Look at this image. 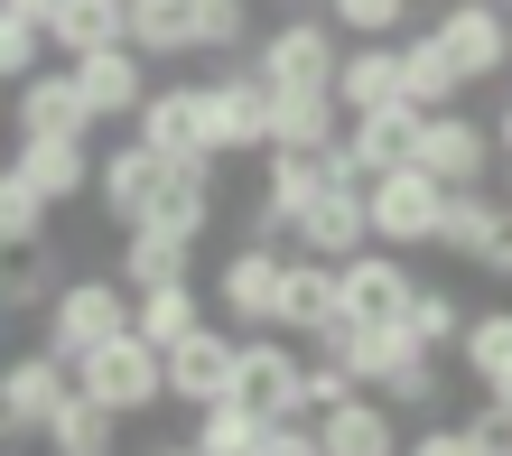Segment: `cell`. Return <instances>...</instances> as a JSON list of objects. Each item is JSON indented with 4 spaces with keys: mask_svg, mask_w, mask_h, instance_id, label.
Segmentation results:
<instances>
[{
    "mask_svg": "<svg viewBox=\"0 0 512 456\" xmlns=\"http://www.w3.org/2000/svg\"><path fill=\"white\" fill-rule=\"evenodd\" d=\"M485 270H494V280H512V224H503V242L485 252Z\"/></svg>",
    "mask_w": 512,
    "mask_h": 456,
    "instance_id": "cell-46",
    "label": "cell"
},
{
    "mask_svg": "<svg viewBox=\"0 0 512 456\" xmlns=\"http://www.w3.org/2000/svg\"><path fill=\"white\" fill-rule=\"evenodd\" d=\"M401 326H410V336H419V345L438 354V345H457V336H466V308H457V298H447V289H410Z\"/></svg>",
    "mask_w": 512,
    "mask_h": 456,
    "instance_id": "cell-37",
    "label": "cell"
},
{
    "mask_svg": "<svg viewBox=\"0 0 512 456\" xmlns=\"http://www.w3.org/2000/svg\"><path fill=\"white\" fill-rule=\"evenodd\" d=\"M66 391H75V373H66L47 345L10 354V363H0V438H47V419H56Z\"/></svg>",
    "mask_w": 512,
    "mask_h": 456,
    "instance_id": "cell-8",
    "label": "cell"
},
{
    "mask_svg": "<svg viewBox=\"0 0 512 456\" xmlns=\"http://www.w3.org/2000/svg\"><path fill=\"white\" fill-rule=\"evenodd\" d=\"M131 326V289L122 280H103V270H84V280H66L38 308V345L56 354V363H75V354H94L103 336H122Z\"/></svg>",
    "mask_w": 512,
    "mask_h": 456,
    "instance_id": "cell-3",
    "label": "cell"
},
{
    "mask_svg": "<svg viewBox=\"0 0 512 456\" xmlns=\"http://www.w3.org/2000/svg\"><path fill=\"white\" fill-rule=\"evenodd\" d=\"M345 317V289H336V261H308V252H289L280 270V336H326V326Z\"/></svg>",
    "mask_w": 512,
    "mask_h": 456,
    "instance_id": "cell-18",
    "label": "cell"
},
{
    "mask_svg": "<svg viewBox=\"0 0 512 456\" xmlns=\"http://www.w3.org/2000/svg\"><path fill=\"white\" fill-rule=\"evenodd\" d=\"M159 177H168V159H159V149H149V140L131 131L122 149H103V159H94V196H103V215L131 233V224L149 215V196H159Z\"/></svg>",
    "mask_w": 512,
    "mask_h": 456,
    "instance_id": "cell-17",
    "label": "cell"
},
{
    "mask_svg": "<svg viewBox=\"0 0 512 456\" xmlns=\"http://www.w3.org/2000/svg\"><path fill=\"white\" fill-rule=\"evenodd\" d=\"M56 56H94V47H131V0H56L47 28Z\"/></svg>",
    "mask_w": 512,
    "mask_h": 456,
    "instance_id": "cell-27",
    "label": "cell"
},
{
    "mask_svg": "<svg viewBox=\"0 0 512 456\" xmlns=\"http://www.w3.org/2000/svg\"><path fill=\"white\" fill-rule=\"evenodd\" d=\"M131 131L159 149V159H224L215 149V112H205V84H159Z\"/></svg>",
    "mask_w": 512,
    "mask_h": 456,
    "instance_id": "cell-10",
    "label": "cell"
},
{
    "mask_svg": "<svg viewBox=\"0 0 512 456\" xmlns=\"http://www.w3.org/2000/svg\"><path fill=\"white\" fill-rule=\"evenodd\" d=\"M205 215H215V159H168V177H159V196H149L140 224L205 242Z\"/></svg>",
    "mask_w": 512,
    "mask_h": 456,
    "instance_id": "cell-21",
    "label": "cell"
},
{
    "mask_svg": "<svg viewBox=\"0 0 512 456\" xmlns=\"http://www.w3.org/2000/svg\"><path fill=\"white\" fill-rule=\"evenodd\" d=\"M131 47L159 56H196V0H131Z\"/></svg>",
    "mask_w": 512,
    "mask_h": 456,
    "instance_id": "cell-31",
    "label": "cell"
},
{
    "mask_svg": "<svg viewBox=\"0 0 512 456\" xmlns=\"http://www.w3.org/2000/svg\"><path fill=\"white\" fill-rule=\"evenodd\" d=\"M38 66H47V28L19 19V10H0V84H28Z\"/></svg>",
    "mask_w": 512,
    "mask_h": 456,
    "instance_id": "cell-38",
    "label": "cell"
},
{
    "mask_svg": "<svg viewBox=\"0 0 512 456\" xmlns=\"http://www.w3.org/2000/svg\"><path fill=\"white\" fill-rule=\"evenodd\" d=\"M298 382H308V354H298L280 326H252V336H243V363H233V401H252L261 419H308Z\"/></svg>",
    "mask_w": 512,
    "mask_h": 456,
    "instance_id": "cell-7",
    "label": "cell"
},
{
    "mask_svg": "<svg viewBox=\"0 0 512 456\" xmlns=\"http://www.w3.org/2000/svg\"><path fill=\"white\" fill-rule=\"evenodd\" d=\"M280 270H289V252H270V242L224 252V270H215V308H224L233 326H280Z\"/></svg>",
    "mask_w": 512,
    "mask_h": 456,
    "instance_id": "cell-12",
    "label": "cell"
},
{
    "mask_svg": "<svg viewBox=\"0 0 512 456\" xmlns=\"http://www.w3.org/2000/svg\"><path fill=\"white\" fill-rule=\"evenodd\" d=\"M364 205H373V242H382V252H429V242H438V215H447V187L410 159V168L373 177Z\"/></svg>",
    "mask_w": 512,
    "mask_h": 456,
    "instance_id": "cell-5",
    "label": "cell"
},
{
    "mask_svg": "<svg viewBox=\"0 0 512 456\" xmlns=\"http://www.w3.org/2000/svg\"><path fill=\"white\" fill-rule=\"evenodd\" d=\"M317 447L326 456H401V410L382 401V391H354L317 419Z\"/></svg>",
    "mask_w": 512,
    "mask_h": 456,
    "instance_id": "cell-20",
    "label": "cell"
},
{
    "mask_svg": "<svg viewBox=\"0 0 512 456\" xmlns=\"http://www.w3.org/2000/svg\"><path fill=\"white\" fill-rule=\"evenodd\" d=\"M512 224V205L485 196V187H447V215H438V252H457V261H485L494 242Z\"/></svg>",
    "mask_w": 512,
    "mask_h": 456,
    "instance_id": "cell-25",
    "label": "cell"
},
{
    "mask_svg": "<svg viewBox=\"0 0 512 456\" xmlns=\"http://www.w3.org/2000/svg\"><path fill=\"white\" fill-rule=\"evenodd\" d=\"M494 159H503V149H494V131H485V121H466L457 103H447V112H429V131H419V168H429L438 187H485V177H494Z\"/></svg>",
    "mask_w": 512,
    "mask_h": 456,
    "instance_id": "cell-11",
    "label": "cell"
},
{
    "mask_svg": "<svg viewBox=\"0 0 512 456\" xmlns=\"http://www.w3.org/2000/svg\"><path fill=\"white\" fill-rule=\"evenodd\" d=\"M205 112H215V149H270V84L261 66H233L205 84Z\"/></svg>",
    "mask_w": 512,
    "mask_h": 456,
    "instance_id": "cell-19",
    "label": "cell"
},
{
    "mask_svg": "<svg viewBox=\"0 0 512 456\" xmlns=\"http://www.w3.org/2000/svg\"><path fill=\"white\" fill-rule=\"evenodd\" d=\"M0 10H19V19H38V28H56V0H0Z\"/></svg>",
    "mask_w": 512,
    "mask_h": 456,
    "instance_id": "cell-45",
    "label": "cell"
},
{
    "mask_svg": "<svg viewBox=\"0 0 512 456\" xmlns=\"http://www.w3.org/2000/svg\"><path fill=\"white\" fill-rule=\"evenodd\" d=\"M149 456H205V447H196V438H177V447H149Z\"/></svg>",
    "mask_w": 512,
    "mask_h": 456,
    "instance_id": "cell-48",
    "label": "cell"
},
{
    "mask_svg": "<svg viewBox=\"0 0 512 456\" xmlns=\"http://www.w3.org/2000/svg\"><path fill=\"white\" fill-rule=\"evenodd\" d=\"M401 94H410L419 112H447V103L466 94V84H457V66H447V47H438V38H410V47H401Z\"/></svg>",
    "mask_w": 512,
    "mask_h": 456,
    "instance_id": "cell-33",
    "label": "cell"
},
{
    "mask_svg": "<svg viewBox=\"0 0 512 456\" xmlns=\"http://www.w3.org/2000/svg\"><path fill=\"white\" fill-rule=\"evenodd\" d=\"M326 19H336L345 38H391V28L410 19V0H326Z\"/></svg>",
    "mask_w": 512,
    "mask_h": 456,
    "instance_id": "cell-40",
    "label": "cell"
},
{
    "mask_svg": "<svg viewBox=\"0 0 512 456\" xmlns=\"http://www.w3.org/2000/svg\"><path fill=\"white\" fill-rule=\"evenodd\" d=\"M47 224H56V205L28 187L19 168H0V252H28V242H47Z\"/></svg>",
    "mask_w": 512,
    "mask_h": 456,
    "instance_id": "cell-34",
    "label": "cell"
},
{
    "mask_svg": "<svg viewBox=\"0 0 512 456\" xmlns=\"http://www.w3.org/2000/svg\"><path fill=\"white\" fill-rule=\"evenodd\" d=\"M10 131L19 140H84L94 131V103L75 94V75H28V84H10Z\"/></svg>",
    "mask_w": 512,
    "mask_h": 456,
    "instance_id": "cell-15",
    "label": "cell"
},
{
    "mask_svg": "<svg viewBox=\"0 0 512 456\" xmlns=\"http://www.w3.org/2000/svg\"><path fill=\"white\" fill-rule=\"evenodd\" d=\"M112 429H122V419H112L103 401L66 391V401H56V419H47V447H56V456H112Z\"/></svg>",
    "mask_w": 512,
    "mask_h": 456,
    "instance_id": "cell-32",
    "label": "cell"
},
{
    "mask_svg": "<svg viewBox=\"0 0 512 456\" xmlns=\"http://www.w3.org/2000/svg\"><path fill=\"white\" fill-rule=\"evenodd\" d=\"M457 354H466L475 391H485V401H503V410H512V308H485V317H466Z\"/></svg>",
    "mask_w": 512,
    "mask_h": 456,
    "instance_id": "cell-29",
    "label": "cell"
},
{
    "mask_svg": "<svg viewBox=\"0 0 512 456\" xmlns=\"http://www.w3.org/2000/svg\"><path fill=\"white\" fill-rule=\"evenodd\" d=\"M401 456H466V419L447 429V419H429L419 438H401Z\"/></svg>",
    "mask_w": 512,
    "mask_h": 456,
    "instance_id": "cell-44",
    "label": "cell"
},
{
    "mask_svg": "<svg viewBox=\"0 0 512 456\" xmlns=\"http://www.w3.org/2000/svg\"><path fill=\"white\" fill-rule=\"evenodd\" d=\"M66 289L47 261V242H28V252H0V308H47V298Z\"/></svg>",
    "mask_w": 512,
    "mask_h": 456,
    "instance_id": "cell-36",
    "label": "cell"
},
{
    "mask_svg": "<svg viewBox=\"0 0 512 456\" xmlns=\"http://www.w3.org/2000/svg\"><path fill=\"white\" fill-rule=\"evenodd\" d=\"M326 187V149H261V205L298 233V215H308V196Z\"/></svg>",
    "mask_w": 512,
    "mask_h": 456,
    "instance_id": "cell-28",
    "label": "cell"
},
{
    "mask_svg": "<svg viewBox=\"0 0 512 456\" xmlns=\"http://www.w3.org/2000/svg\"><path fill=\"white\" fill-rule=\"evenodd\" d=\"M429 38L447 47L457 84H494V75L512 66V19H503V0H447V10L429 19Z\"/></svg>",
    "mask_w": 512,
    "mask_h": 456,
    "instance_id": "cell-6",
    "label": "cell"
},
{
    "mask_svg": "<svg viewBox=\"0 0 512 456\" xmlns=\"http://www.w3.org/2000/svg\"><path fill=\"white\" fill-rule=\"evenodd\" d=\"M205 326V289L196 280H168V289H131V336H149V345H187Z\"/></svg>",
    "mask_w": 512,
    "mask_h": 456,
    "instance_id": "cell-26",
    "label": "cell"
},
{
    "mask_svg": "<svg viewBox=\"0 0 512 456\" xmlns=\"http://www.w3.org/2000/svg\"><path fill=\"white\" fill-rule=\"evenodd\" d=\"M494 149H503V159H512V103H503V121H494Z\"/></svg>",
    "mask_w": 512,
    "mask_h": 456,
    "instance_id": "cell-47",
    "label": "cell"
},
{
    "mask_svg": "<svg viewBox=\"0 0 512 456\" xmlns=\"http://www.w3.org/2000/svg\"><path fill=\"white\" fill-rule=\"evenodd\" d=\"M243 28H252V0H196V47H243Z\"/></svg>",
    "mask_w": 512,
    "mask_h": 456,
    "instance_id": "cell-41",
    "label": "cell"
},
{
    "mask_svg": "<svg viewBox=\"0 0 512 456\" xmlns=\"http://www.w3.org/2000/svg\"><path fill=\"white\" fill-rule=\"evenodd\" d=\"M252 456H326V447H317V419H270Z\"/></svg>",
    "mask_w": 512,
    "mask_h": 456,
    "instance_id": "cell-43",
    "label": "cell"
},
{
    "mask_svg": "<svg viewBox=\"0 0 512 456\" xmlns=\"http://www.w3.org/2000/svg\"><path fill=\"white\" fill-rule=\"evenodd\" d=\"M122 289H168V280H196V242L187 233H159V224H131L122 233Z\"/></svg>",
    "mask_w": 512,
    "mask_h": 456,
    "instance_id": "cell-24",
    "label": "cell"
},
{
    "mask_svg": "<svg viewBox=\"0 0 512 456\" xmlns=\"http://www.w3.org/2000/svg\"><path fill=\"white\" fill-rule=\"evenodd\" d=\"M419 131H429V112H419V103L354 112V121H345V140L326 149V177H336V187H373V177H391V168H410V159H419Z\"/></svg>",
    "mask_w": 512,
    "mask_h": 456,
    "instance_id": "cell-2",
    "label": "cell"
},
{
    "mask_svg": "<svg viewBox=\"0 0 512 456\" xmlns=\"http://www.w3.org/2000/svg\"><path fill=\"white\" fill-rule=\"evenodd\" d=\"M289 252H308V261H354V252H373V205H364V187H326L308 196V215H298V233H289Z\"/></svg>",
    "mask_w": 512,
    "mask_h": 456,
    "instance_id": "cell-9",
    "label": "cell"
},
{
    "mask_svg": "<svg viewBox=\"0 0 512 456\" xmlns=\"http://www.w3.org/2000/svg\"><path fill=\"white\" fill-rule=\"evenodd\" d=\"M466 456H512V410L503 401H485V410L466 419Z\"/></svg>",
    "mask_w": 512,
    "mask_h": 456,
    "instance_id": "cell-42",
    "label": "cell"
},
{
    "mask_svg": "<svg viewBox=\"0 0 512 456\" xmlns=\"http://www.w3.org/2000/svg\"><path fill=\"white\" fill-rule=\"evenodd\" d=\"M66 373H75L84 401H103L112 419H140V410L168 401V354L149 345V336H131V326H122V336H103L94 354H75Z\"/></svg>",
    "mask_w": 512,
    "mask_h": 456,
    "instance_id": "cell-1",
    "label": "cell"
},
{
    "mask_svg": "<svg viewBox=\"0 0 512 456\" xmlns=\"http://www.w3.org/2000/svg\"><path fill=\"white\" fill-rule=\"evenodd\" d=\"M233 363H243V336H224V326H196L187 345H168V401H233Z\"/></svg>",
    "mask_w": 512,
    "mask_h": 456,
    "instance_id": "cell-14",
    "label": "cell"
},
{
    "mask_svg": "<svg viewBox=\"0 0 512 456\" xmlns=\"http://www.w3.org/2000/svg\"><path fill=\"white\" fill-rule=\"evenodd\" d=\"M75 94L94 103V121H140L149 103V56L140 47H94V56H66Z\"/></svg>",
    "mask_w": 512,
    "mask_h": 456,
    "instance_id": "cell-13",
    "label": "cell"
},
{
    "mask_svg": "<svg viewBox=\"0 0 512 456\" xmlns=\"http://www.w3.org/2000/svg\"><path fill=\"white\" fill-rule=\"evenodd\" d=\"M345 103L336 94H270V149H336Z\"/></svg>",
    "mask_w": 512,
    "mask_h": 456,
    "instance_id": "cell-30",
    "label": "cell"
},
{
    "mask_svg": "<svg viewBox=\"0 0 512 456\" xmlns=\"http://www.w3.org/2000/svg\"><path fill=\"white\" fill-rule=\"evenodd\" d=\"M503 205H512V159H503Z\"/></svg>",
    "mask_w": 512,
    "mask_h": 456,
    "instance_id": "cell-49",
    "label": "cell"
},
{
    "mask_svg": "<svg viewBox=\"0 0 512 456\" xmlns=\"http://www.w3.org/2000/svg\"><path fill=\"white\" fill-rule=\"evenodd\" d=\"M354 363H336V354H308V382H298V401H308V419H326L336 401H354Z\"/></svg>",
    "mask_w": 512,
    "mask_h": 456,
    "instance_id": "cell-39",
    "label": "cell"
},
{
    "mask_svg": "<svg viewBox=\"0 0 512 456\" xmlns=\"http://www.w3.org/2000/svg\"><path fill=\"white\" fill-rule=\"evenodd\" d=\"M10 168H19L47 205H75L84 187H94V149H84V140H19Z\"/></svg>",
    "mask_w": 512,
    "mask_h": 456,
    "instance_id": "cell-23",
    "label": "cell"
},
{
    "mask_svg": "<svg viewBox=\"0 0 512 456\" xmlns=\"http://www.w3.org/2000/svg\"><path fill=\"white\" fill-rule=\"evenodd\" d=\"M336 103H345V121L382 112V103H410L401 94V47H391V38H354V56L336 66Z\"/></svg>",
    "mask_w": 512,
    "mask_h": 456,
    "instance_id": "cell-22",
    "label": "cell"
},
{
    "mask_svg": "<svg viewBox=\"0 0 512 456\" xmlns=\"http://www.w3.org/2000/svg\"><path fill=\"white\" fill-rule=\"evenodd\" d=\"M261 429H270V419H261L252 401H205V410H196V447H205V456H252Z\"/></svg>",
    "mask_w": 512,
    "mask_h": 456,
    "instance_id": "cell-35",
    "label": "cell"
},
{
    "mask_svg": "<svg viewBox=\"0 0 512 456\" xmlns=\"http://www.w3.org/2000/svg\"><path fill=\"white\" fill-rule=\"evenodd\" d=\"M261 84L270 94H336V66H345V28L336 19H280L261 38Z\"/></svg>",
    "mask_w": 512,
    "mask_h": 456,
    "instance_id": "cell-4",
    "label": "cell"
},
{
    "mask_svg": "<svg viewBox=\"0 0 512 456\" xmlns=\"http://www.w3.org/2000/svg\"><path fill=\"white\" fill-rule=\"evenodd\" d=\"M336 289H345V317H364V326H391V317H401L410 308V252H382V242H373V252H354V261H336Z\"/></svg>",
    "mask_w": 512,
    "mask_h": 456,
    "instance_id": "cell-16",
    "label": "cell"
}]
</instances>
